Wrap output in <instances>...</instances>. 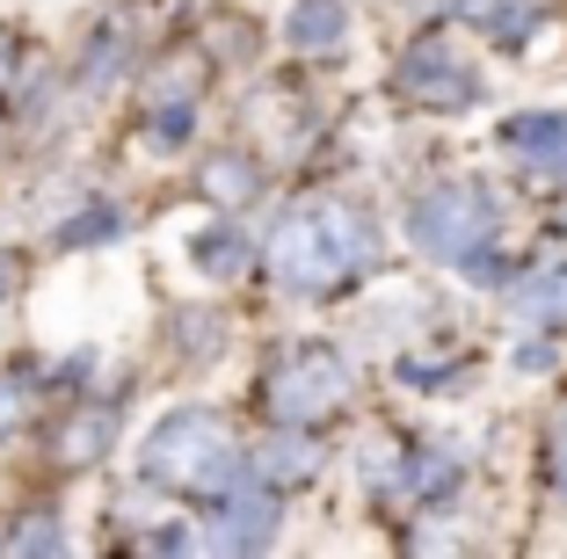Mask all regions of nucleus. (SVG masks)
Masks as SVG:
<instances>
[{
    "mask_svg": "<svg viewBox=\"0 0 567 559\" xmlns=\"http://www.w3.org/2000/svg\"><path fill=\"white\" fill-rule=\"evenodd\" d=\"M364 262H371V226L350 204H306V211H291L269 232V277L299 298L334 291V283Z\"/></svg>",
    "mask_w": 567,
    "mask_h": 559,
    "instance_id": "1",
    "label": "nucleus"
},
{
    "mask_svg": "<svg viewBox=\"0 0 567 559\" xmlns=\"http://www.w3.org/2000/svg\"><path fill=\"white\" fill-rule=\"evenodd\" d=\"M138 458H146V473L161 479V487H189V494H226L240 479V451H234V436H226V422H218L212 407H175L146 436Z\"/></svg>",
    "mask_w": 567,
    "mask_h": 559,
    "instance_id": "2",
    "label": "nucleus"
},
{
    "mask_svg": "<svg viewBox=\"0 0 567 559\" xmlns=\"http://www.w3.org/2000/svg\"><path fill=\"white\" fill-rule=\"evenodd\" d=\"M408 232H415V247L436 255V262H473V255L495 240V204H487V189H473V182H444V189L415 197Z\"/></svg>",
    "mask_w": 567,
    "mask_h": 559,
    "instance_id": "3",
    "label": "nucleus"
},
{
    "mask_svg": "<svg viewBox=\"0 0 567 559\" xmlns=\"http://www.w3.org/2000/svg\"><path fill=\"white\" fill-rule=\"evenodd\" d=\"M342 400H350V363L334 356V349H299V356L269 379V407H277V422H291V428L334 414Z\"/></svg>",
    "mask_w": 567,
    "mask_h": 559,
    "instance_id": "4",
    "label": "nucleus"
},
{
    "mask_svg": "<svg viewBox=\"0 0 567 559\" xmlns=\"http://www.w3.org/2000/svg\"><path fill=\"white\" fill-rule=\"evenodd\" d=\"M401 95L422 102V110H466L473 95H481V73H473L466 51H451V44H415L401 59Z\"/></svg>",
    "mask_w": 567,
    "mask_h": 559,
    "instance_id": "5",
    "label": "nucleus"
},
{
    "mask_svg": "<svg viewBox=\"0 0 567 559\" xmlns=\"http://www.w3.org/2000/svg\"><path fill=\"white\" fill-rule=\"evenodd\" d=\"M277 538V487H226V509H218L212 524V545H226V552H262V545Z\"/></svg>",
    "mask_w": 567,
    "mask_h": 559,
    "instance_id": "6",
    "label": "nucleus"
},
{
    "mask_svg": "<svg viewBox=\"0 0 567 559\" xmlns=\"http://www.w3.org/2000/svg\"><path fill=\"white\" fill-rule=\"evenodd\" d=\"M502 146L567 182V116H517V124L502 132Z\"/></svg>",
    "mask_w": 567,
    "mask_h": 559,
    "instance_id": "7",
    "label": "nucleus"
},
{
    "mask_svg": "<svg viewBox=\"0 0 567 559\" xmlns=\"http://www.w3.org/2000/svg\"><path fill=\"white\" fill-rule=\"evenodd\" d=\"M248 473L262 479V487H299V479H313V473H320V451L306 444V436H277V444L255 451Z\"/></svg>",
    "mask_w": 567,
    "mask_h": 559,
    "instance_id": "8",
    "label": "nucleus"
},
{
    "mask_svg": "<svg viewBox=\"0 0 567 559\" xmlns=\"http://www.w3.org/2000/svg\"><path fill=\"white\" fill-rule=\"evenodd\" d=\"M342 30H350L342 0H299V15H291V44H299V51H334Z\"/></svg>",
    "mask_w": 567,
    "mask_h": 559,
    "instance_id": "9",
    "label": "nucleus"
},
{
    "mask_svg": "<svg viewBox=\"0 0 567 559\" xmlns=\"http://www.w3.org/2000/svg\"><path fill=\"white\" fill-rule=\"evenodd\" d=\"M517 313H532V320H567V262H553V269H538L532 283H517Z\"/></svg>",
    "mask_w": 567,
    "mask_h": 559,
    "instance_id": "10",
    "label": "nucleus"
},
{
    "mask_svg": "<svg viewBox=\"0 0 567 559\" xmlns=\"http://www.w3.org/2000/svg\"><path fill=\"white\" fill-rule=\"evenodd\" d=\"M110 436H117V414H110V407H87L81 422L66 428V458L73 465H95L102 451H110Z\"/></svg>",
    "mask_w": 567,
    "mask_h": 559,
    "instance_id": "11",
    "label": "nucleus"
},
{
    "mask_svg": "<svg viewBox=\"0 0 567 559\" xmlns=\"http://www.w3.org/2000/svg\"><path fill=\"white\" fill-rule=\"evenodd\" d=\"M189 262H197L204 277H234V269L248 262V240H240V232H212V240L189 247Z\"/></svg>",
    "mask_w": 567,
    "mask_h": 559,
    "instance_id": "12",
    "label": "nucleus"
},
{
    "mask_svg": "<svg viewBox=\"0 0 567 559\" xmlns=\"http://www.w3.org/2000/svg\"><path fill=\"white\" fill-rule=\"evenodd\" d=\"M204 197H212V204H248L255 197V167L212 161V167H204Z\"/></svg>",
    "mask_w": 567,
    "mask_h": 559,
    "instance_id": "13",
    "label": "nucleus"
},
{
    "mask_svg": "<svg viewBox=\"0 0 567 559\" xmlns=\"http://www.w3.org/2000/svg\"><path fill=\"white\" fill-rule=\"evenodd\" d=\"M451 479H458V465H444V451H422V458L408 465V487L415 494H444Z\"/></svg>",
    "mask_w": 567,
    "mask_h": 559,
    "instance_id": "14",
    "label": "nucleus"
},
{
    "mask_svg": "<svg viewBox=\"0 0 567 559\" xmlns=\"http://www.w3.org/2000/svg\"><path fill=\"white\" fill-rule=\"evenodd\" d=\"M66 240H117V211H87V218H73V226H66Z\"/></svg>",
    "mask_w": 567,
    "mask_h": 559,
    "instance_id": "15",
    "label": "nucleus"
},
{
    "mask_svg": "<svg viewBox=\"0 0 567 559\" xmlns=\"http://www.w3.org/2000/svg\"><path fill=\"white\" fill-rule=\"evenodd\" d=\"M16 545H22V552H51V545H59V524H30Z\"/></svg>",
    "mask_w": 567,
    "mask_h": 559,
    "instance_id": "16",
    "label": "nucleus"
},
{
    "mask_svg": "<svg viewBox=\"0 0 567 559\" xmlns=\"http://www.w3.org/2000/svg\"><path fill=\"white\" fill-rule=\"evenodd\" d=\"M16 414H22V393H16V379H0V436L16 428Z\"/></svg>",
    "mask_w": 567,
    "mask_h": 559,
    "instance_id": "17",
    "label": "nucleus"
},
{
    "mask_svg": "<svg viewBox=\"0 0 567 559\" xmlns=\"http://www.w3.org/2000/svg\"><path fill=\"white\" fill-rule=\"evenodd\" d=\"M16 291V255H0V298Z\"/></svg>",
    "mask_w": 567,
    "mask_h": 559,
    "instance_id": "18",
    "label": "nucleus"
},
{
    "mask_svg": "<svg viewBox=\"0 0 567 559\" xmlns=\"http://www.w3.org/2000/svg\"><path fill=\"white\" fill-rule=\"evenodd\" d=\"M560 479H567V428H560Z\"/></svg>",
    "mask_w": 567,
    "mask_h": 559,
    "instance_id": "19",
    "label": "nucleus"
},
{
    "mask_svg": "<svg viewBox=\"0 0 567 559\" xmlns=\"http://www.w3.org/2000/svg\"><path fill=\"white\" fill-rule=\"evenodd\" d=\"M0 73H8V51H0Z\"/></svg>",
    "mask_w": 567,
    "mask_h": 559,
    "instance_id": "20",
    "label": "nucleus"
}]
</instances>
